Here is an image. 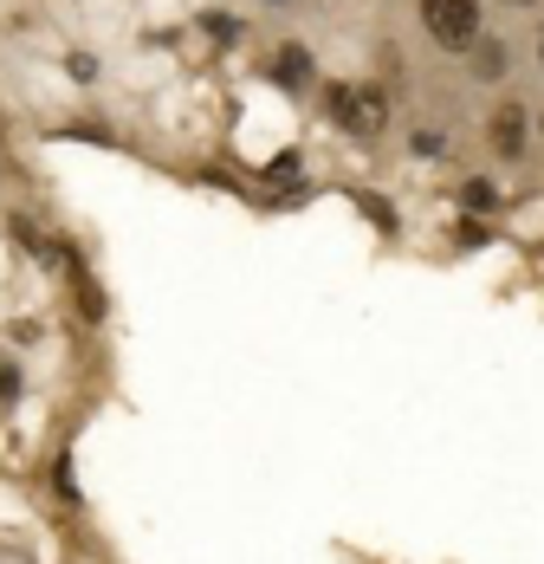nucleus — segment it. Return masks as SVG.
<instances>
[{"mask_svg":"<svg viewBox=\"0 0 544 564\" xmlns=\"http://www.w3.org/2000/svg\"><path fill=\"white\" fill-rule=\"evenodd\" d=\"M492 150L499 156H519L525 150V111L519 105H499V117H492Z\"/></svg>","mask_w":544,"mask_h":564,"instance_id":"3","label":"nucleus"},{"mask_svg":"<svg viewBox=\"0 0 544 564\" xmlns=\"http://www.w3.org/2000/svg\"><path fill=\"white\" fill-rule=\"evenodd\" d=\"M0 395H13V370L7 364H0Z\"/></svg>","mask_w":544,"mask_h":564,"instance_id":"6","label":"nucleus"},{"mask_svg":"<svg viewBox=\"0 0 544 564\" xmlns=\"http://www.w3.org/2000/svg\"><path fill=\"white\" fill-rule=\"evenodd\" d=\"M272 78H279V85H305V78H312V53L285 46V53H279V65H272Z\"/></svg>","mask_w":544,"mask_h":564,"instance_id":"4","label":"nucleus"},{"mask_svg":"<svg viewBox=\"0 0 544 564\" xmlns=\"http://www.w3.org/2000/svg\"><path fill=\"white\" fill-rule=\"evenodd\" d=\"M467 208H474V215H492V208H499V202H492V188H487V182H467Z\"/></svg>","mask_w":544,"mask_h":564,"instance_id":"5","label":"nucleus"},{"mask_svg":"<svg viewBox=\"0 0 544 564\" xmlns=\"http://www.w3.org/2000/svg\"><path fill=\"white\" fill-rule=\"evenodd\" d=\"M422 26L435 33L447 53H460L480 33V0H422Z\"/></svg>","mask_w":544,"mask_h":564,"instance_id":"1","label":"nucleus"},{"mask_svg":"<svg viewBox=\"0 0 544 564\" xmlns=\"http://www.w3.org/2000/svg\"><path fill=\"white\" fill-rule=\"evenodd\" d=\"M538 58H544V40H538Z\"/></svg>","mask_w":544,"mask_h":564,"instance_id":"7","label":"nucleus"},{"mask_svg":"<svg viewBox=\"0 0 544 564\" xmlns=\"http://www.w3.org/2000/svg\"><path fill=\"white\" fill-rule=\"evenodd\" d=\"M330 117L344 130H357V137H377L389 105H382V91H370V85H350V91H330Z\"/></svg>","mask_w":544,"mask_h":564,"instance_id":"2","label":"nucleus"}]
</instances>
